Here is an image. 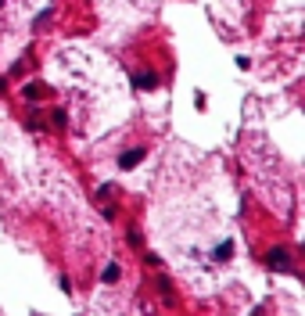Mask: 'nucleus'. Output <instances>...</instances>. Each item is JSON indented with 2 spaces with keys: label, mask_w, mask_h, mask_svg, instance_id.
<instances>
[{
  "label": "nucleus",
  "mask_w": 305,
  "mask_h": 316,
  "mask_svg": "<svg viewBox=\"0 0 305 316\" xmlns=\"http://www.w3.org/2000/svg\"><path fill=\"white\" fill-rule=\"evenodd\" d=\"M144 158H147V151H144V147H133V151H122V154H119V169H126V173H129V169H137V166L144 162Z\"/></svg>",
  "instance_id": "obj_1"
},
{
  "label": "nucleus",
  "mask_w": 305,
  "mask_h": 316,
  "mask_svg": "<svg viewBox=\"0 0 305 316\" xmlns=\"http://www.w3.org/2000/svg\"><path fill=\"white\" fill-rule=\"evenodd\" d=\"M158 72H140V75H133V87L137 90H158Z\"/></svg>",
  "instance_id": "obj_2"
},
{
  "label": "nucleus",
  "mask_w": 305,
  "mask_h": 316,
  "mask_svg": "<svg viewBox=\"0 0 305 316\" xmlns=\"http://www.w3.org/2000/svg\"><path fill=\"white\" fill-rule=\"evenodd\" d=\"M266 262H270L273 269H287V266H291V252H287V248H273Z\"/></svg>",
  "instance_id": "obj_3"
},
{
  "label": "nucleus",
  "mask_w": 305,
  "mask_h": 316,
  "mask_svg": "<svg viewBox=\"0 0 305 316\" xmlns=\"http://www.w3.org/2000/svg\"><path fill=\"white\" fill-rule=\"evenodd\" d=\"M119 276H122V266H119V262H108L104 273H101V281H104V284H115Z\"/></svg>",
  "instance_id": "obj_4"
},
{
  "label": "nucleus",
  "mask_w": 305,
  "mask_h": 316,
  "mask_svg": "<svg viewBox=\"0 0 305 316\" xmlns=\"http://www.w3.org/2000/svg\"><path fill=\"white\" fill-rule=\"evenodd\" d=\"M230 255H234V241H223V245H215V252H212L215 262H226Z\"/></svg>",
  "instance_id": "obj_5"
},
{
  "label": "nucleus",
  "mask_w": 305,
  "mask_h": 316,
  "mask_svg": "<svg viewBox=\"0 0 305 316\" xmlns=\"http://www.w3.org/2000/svg\"><path fill=\"white\" fill-rule=\"evenodd\" d=\"M22 94H25V101H40V97H43L47 90H43V83H29V87H25Z\"/></svg>",
  "instance_id": "obj_6"
},
{
  "label": "nucleus",
  "mask_w": 305,
  "mask_h": 316,
  "mask_svg": "<svg viewBox=\"0 0 305 316\" xmlns=\"http://www.w3.org/2000/svg\"><path fill=\"white\" fill-rule=\"evenodd\" d=\"M65 123H68V115H65V108H58L54 111V126H65Z\"/></svg>",
  "instance_id": "obj_7"
},
{
  "label": "nucleus",
  "mask_w": 305,
  "mask_h": 316,
  "mask_svg": "<svg viewBox=\"0 0 305 316\" xmlns=\"http://www.w3.org/2000/svg\"><path fill=\"white\" fill-rule=\"evenodd\" d=\"M234 65H237V68H251V61H248L244 54H237V58H234Z\"/></svg>",
  "instance_id": "obj_8"
},
{
  "label": "nucleus",
  "mask_w": 305,
  "mask_h": 316,
  "mask_svg": "<svg viewBox=\"0 0 305 316\" xmlns=\"http://www.w3.org/2000/svg\"><path fill=\"white\" fill-rule=\"evenodd\" d=\"M0 8H4V0H0Z\"/></svg>",
  "instance_id": "obj_9"
}]
</instances>
